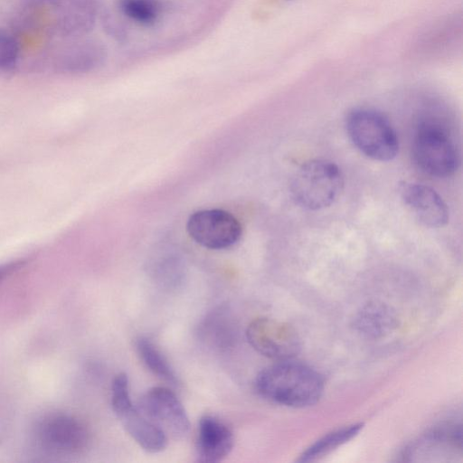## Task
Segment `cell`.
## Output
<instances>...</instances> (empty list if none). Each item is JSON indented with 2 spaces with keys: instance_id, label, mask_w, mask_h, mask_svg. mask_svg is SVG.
Wrapping results in <instances>:
<instances>
[{
  "instance_id": "6",
  "label": "cell",
  "mask_w": 463,
  "mask_h": 463,
  "mask_svg": "<svg viewBox=\"0 0 463 463\" xmlns=\"http://www.w3.org/2000/svg\"><path fill=\"white\" fill-rule=\"evenodd\" d=\"M36 440L45 450L61 455H73L85 450L90 432L78 418L66 413H51L36 425Z\"/></svg>"
},
{
  "instance_id": "12",
  "label": "cell",
  "mask_w": 463,
  "mask_h": 463,
  "mask_svg": "<svg viewBox=\"0 0 463 463\" xmlns=\"http://www.w3.org/2000/svg\"><path fill=\"white\" fill-rule=\"evenodd\" d=\"M394 312L383 303L372 302L356 314L354 328L363 335L379 338L392 331L396 326Z\"/></svg>"
},
{
  "instance_id": "7",
  "label": "cell",
  "mask_w": 463,
  "mask_h": 463,
  "mask_svg": "<svg viewBox=\"0 0 463 463\" xmlns=\"http://www.w3.org/2000/svg\"><path fill=\"white\" fill-rule=\"evenodd\" d=\"M186 229L195 242L212 250L234 245L242 233L240 222L232 213L221 209L194 213L187 221Z\"/></svg>"
},
{
  "instance_id": "1",
  "label": "cell",
  "mask_w": 463,
  "mask_h": 463,
  "mask_svg": "<svg viewBox=\"0 0 463 463\" xmlns=\"http://www.w3.org/2000/svg\"><path fill=\"white\" fill-rule=\"evenodd\" d=\"M255 386L265 399L298 408L318 402L323 393L324 381L313 368L287 359L263 369L256 377Z\"/></svg>"
},
{
  "instance_id": "10",
  "label": "cell",
  "mask_w": 463,
  "mask_h": 463,
  "mask_svg": "<svg viewBox=\"0 0 463 463\" xmlns=\"http://www.w3.org/2000/svg\"><path fill=\"white\" fill-rule=\"evenodd\" d=\"M233 445V433L222 420L213 415H203L199 420L195 446L199 462H220L230 454Z\"/></svg>"
},
{
  "instance_id": "13",
  "label": "cell",
  "mask_w": 463,
  "mask_h": 463,
  "mask_svg": "<svg viewBox=\"0 0 463 463\" xmlns=\"http://www.w3.org/2000/svg\"><path fill=\"white\" fill-rule=\"evenodd\" d=\"M136 348L141 361L155 375L172 384L177 383L174 369L152 341L140 337L136 342Z\"/></svg>"
},
{
  "instance_id": "11",
  "label": "cell",
  "mask_w": 463,
  "mask_h": 463,
  "mask_svg": "<svg viewBox=\"0 0 463 463\" xmlns=\"http://www.w3.org/2000/svg\"><path fill=\"white\" fill-rule=\"evenodd\" d=\"M400 194L404 203L422 224L436 228L448 222V207L432 188L420 184L403 183Z\"/></svg>"
},
{
  "instance_id": "8",
  "label": "cell",
  "mask_w": 463,
  "mask_h": 463,
  "mask_svg": "<svg viewBox=\"0 0 463 463\" xmlns=\"http://www.w3.org/2000/svg\"><path fill=\"white\" fill-rule=\"evenodd\" d=\"M137 407L165 435L182 438L190 429L185 409L175 392L162 386L152 387L142 394Z\"/></svg>"
},
{
  "instance_id": "14",
  "label": "cell",
  "mask_w": 463,
  "mask_h": 463,
  "mask_svg": "<svg viewBox=\"0 0 463 463\" xmlns=\"http://www.w3.org/2000/svg\"><path fill=\"white\" fill-rule=\"evenodd\" d=\"M362 428V423L353 424L324 436L303 452L298 461L314 460L330 453L356 436Z\"/></svg>"
},
{
  "instance_id": "16",
  "label": "cell",
  "mask_w": 463,
  "mask_h": 463,
  "mask_svg": "<svg viewBox=\"0 0 463 463\" xmlns=\"http://www.w3.org/2000/svg\"><path fill=\"white\" fill-rule=\"evenodd\" d=\"M19 48L14 38L0 34V71H7L14 66L18 59Z\"/></svg>"
},
{
  "instance_id": "4",
  "label": "cell",
  "mask_w": 463,
  "mask_h": 463,
  "mask_svg": "<svg viewBox=\"0 0 463 463\" xmlns=\"http://www.w3.org/2000/svg\"><path fill=\"white\" fill-rule=\"evenodd\" d=\"M412 156L419 168L440 178L452 175L459 165L458 153L448 129L432 121H422L417 128Z\"/></svg>"
},
{
  "instance_id": "9",
  "label": "cell",
  "mask_w": 463,
  "mask_h": 463,
  "mask_svg": "<svg viewBox=\"0 0 463 463\" xmlns=\"http://www.w3.org/2000/svg\"><path fill=\"white\" fill-rule=\"evenodd\" d=\"M246 336L257 352L278 361L291 359L300 348L296 331L289 325L272 318L253 320L247 327Z\"/></svg>"
},
{
  "instance_id": "5",
  "label": "cell",
  "mask_w": 463,
  "mask_h": 463,
  "mask_svg": "<svg viewBox=\"0 0 463 463\" xmlns=\"http://www.w3.org/2000/svg\"><path fill=\"white\" fill-rule=\"evenodd\" d=\"M111 405L125 430L144 450L157 453L165 449L168 437L133 405L128 378L124 373H119L113 379Z\"/></svg>"
},
{
  "instance_id": "3",
  "label": "cell",
  "mask_w": 463,
  "mask_h": 463,
  "mask_svg": "<svg viewBox=\"0 0 463 463\" xmlns=\"http://www.w3.org/2000/svg\"><path fill=\"white\" fill-rule=\"evenodd\" d=\"M346 130L354 146L367 157L385 162L397 156L396 132L381 112L369 109H354L347 116Z\"/></svg>"
},
{
  "instance_id": "15",
  "label": "cell",
  "mask_w": 463,
  "mask_h": 463,
  "mask_svg": "<svg viewBox=\"0 0 463 463\" xmlns=\"http://www.w3.org/2000/svg\"><path fill=\"white\" fill-rule=\"evenodd\" d=\"M121 11L130 19L142 24H153L159 14L156 0H119Z\"/></svg>"
},
{
  "instance_id": "2",
  "label": "cell",
  "mask_w": 463,
  "mask_h": 463,
  "mask_svg": "<svg viewBox=\"0 0 463 463\" xmlns=\"http://www.w3.org/2000/svg\"><path fill=\"white\" fill-rule=\"evenodd\" d=\"M344 179L333 162L316 159L303 164L291 182L295 202L307 210H320L331 205L340 194Z\"/></svg>"
},
{
  "instance_id": "17",
  "label": "cell",
  "mask_w": 463,
  "mask_h": 463,
  "mask_svg": "<svg viewBox=\"0 0 463 463\" xmlns=\"http://www.w3.org/2000/svg\"><path fill=\"white\" fill-rule=\"evenodd\" d=\"M23 264L22 261H15L0 265V282L5 279L8 275L19 269Z\"/></svg>"
}]
</instances>
